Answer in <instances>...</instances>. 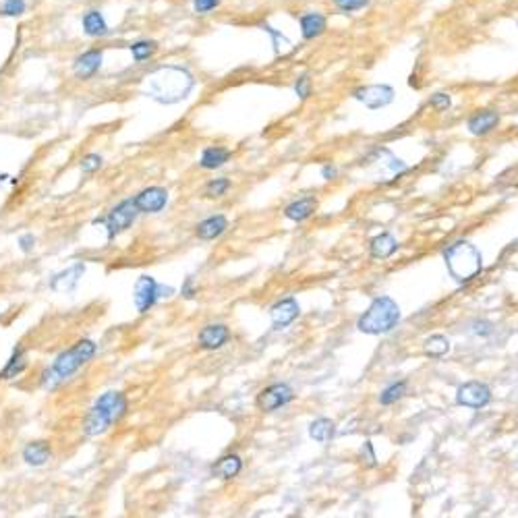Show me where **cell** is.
I'll list each match as a JSON object with an SVG mask.
<instances>
[{"mask_svg":"<svg viewBox=\"0 0 518 518\" xmlns=\"http://www.w3.org/2000/svg\"><path fill=\"white\" fill-rule=\"evenodd\" d=\"M315 207H318L315 197H303V199L290 203V205L284 210V216H286L288 220H292V222H303V220H307V218L315 212Z\"/></svg>","mask_w":518,"mask_h":518,"instance_id":"19","label":"cell"},{"mask_svg":"<svg viewBox=\"0 0 518 518\" xmlns=\"http://www.w3.org/2000/svg\"><path fill=\"white\" fill-rule=\"evenodd\" d=\"M25 13V0H0L2 17H19Z\"/></svg>","mask_w":518,"mask_h":518,"instance_id":"31","label":"cell"},{"mask_svg":"<svg viewBox=\"0 0 518 518\" xmlns=\"http://www.w3.org/2000/svg\"><path fill=\"white\" fill-rule=\"evenodd\" d=\"M25 367H27L25 353H23L21 348H17V350L13 353V357L8 359V363L4 365V369H2V374H0V379H13V377H17L19 374H23Z\"/></svg>","mask_w":518,"mask_h":518,"instance_id":"27","label":"cell"},{"mask_svg":"<svg viewBox=\"0 0 518 518\" xmlns=\"http://www.w3.org/2000/svg\"><path fill=\"white\" fill-rule=\"evenodd\" d=\"M50 456H52V448L48 442H32L23 448V461L32 467L46 465Z\"/></svg>","mask_w":518,"mask_h":518,"instance_id":"18","label":"cell"},{"mask_svg":"<svg viewBox=\"0 0 518 518\" xmlns=\"http://www.w3.org/2000/svg\"><path fill=\"white\" fill-rule=\"evenodd\" d=\"M133 201L139 214H158L168 203V191L162 187H147L139 195H135Z\"/></svg>","mask_w":518,"mask_h":518,"instance_id":"10","label":"cell"},{"mask_svg":"<svg viewBox=\"0 0 518 518\" xmlns=\"http://www.w3.org/2000/svg\"><path fill=\"white\" fill-rule=\"evenodd\" d=\"M183 294H185V297H189V299L193 297V280H191V278H189L187 284H185V288H183Z\"/></svg>","mask_w":518,"mask_h":518,"instance_id":"41","label":"cell"},{"mask_svg":"<svg viewBox=\"0 0 518 518\" xmlns=\"http://www.w3.org/2000/svg\"><path fill=\"white\" fill-rule=\"evenodd\" d=\"M299 313H301V309H299V303L294 299H284L280 303H276L270 311L274 330H282L286 326H290L299 318Z\"/></svg>","mask_w":518,"mask_h":518,"instance_id":"14","label":"cell"},{"mask_svg":"<svg viewBox=\"0 0 518 518\" xmlns=\"http://www.w3.org/2000/svg\"><path fill=\"white\" fill-rule=\"evenodd\" d=\"M158 282L151 278V276H142L137 282H135V290H133V301H135V307L139 313H147L156 301H158Z\"/></svg>","mask_w":518,"mask_h":518,"instance_id":"12","label":"cell"},{"mask_svg":"<svg viewBox=\"0 0 518 518\" xmlns=\"http://www.w3.org/2000/svg\"><path fill=\"white\" fill-rule=\"evenodd\" d=\"M231 158V151L226 147H207L203 154H201V166L207 168V170H214V168H220L222 164H226Z\"/></svg>","mask_w":518,"mask_h":518,"instance_id":"23","label":"cell"},{"mask_svg":"<svg viewBox=\"0 0 518 518\" xmlns=\"http://www.w3.org/2000/svg\"><path fill=\"white\" fill-rule=\"evenodd\" d=\"M264 27V32H268L272 38H274V48H276V54H284V52H288L290 48H292V42L286 38V36H282L280 32H276L274 27H270V25H261Z\"/></svg>","mask_w":518,"mask_h":518,"instance_id":"32","label":"cell"},{"mask_svg":"<svg viewBox=\"0 0 518 518\" xmlns=\"http://www.w3.org/2000/svg\"><path fill=\"white\" fill-rule=\"evenodd\" d=\"M83 32L90 36V38H102L108 34V25L102 17L100 11H90L83 15Z\"/></svg>","mask_w":518,"mask_h":518,"instance_id":"24","label":"cell"},{"mask_svg":"<svg viewBox=\"0 0 518 518\" xmlns=\"http://www.w3.org/2000/svg\"><path fill=\"white\" fill-rule=\"evenodd\" d=\"M294 90H297V95H299L301 100H307L309 94H311V79H309V77H301V79L297 81Z\"/></svg>","mask_w":518,"mask_h":518,"instance_id":"38","label":"cell"},{"mask_svg":"<svg viewBox=\"0 0 518 518\" xmlns=\"http://www.w3.org/2000/svg\"><path fill=\"white\" fill-rule=\"evenodd\" d=\"M240 469H243L240 458H238L236 454H229V456L220 458V461L214 465L212 472H214L216 477H222V479H233V477H236V475L240 472Z\"/></svg>","mask_w":518,"mask_h":518,"instance_id":"25","label":"cell"},{"mask_svg":"<svg viewBox=\"0 0 518 518\" xmlns=\"http://www.w3.org/2000/svg\"><path fill=\"white\" fill-rule=\"evenodd\" d=\"M100 166H102V156L100 154H88L81 160V170L86 175H94L95 170H100Z\"/></svg>","mask_w":518,"mask_h":518,"instance_id":"35","label":"cell"},{"mask_svg":"<svg viewBox=\"0 0 518 518\" xmlns=\"http://www.w3.org/2000/svg\"><path fill=\"white\" fill-rule=\"evenodd\" d=\"M309 435L320 444H328L336 435V425L332 423L330 419H315L309 425Z\"/></svg>","mask_w":518,"mask_h":518,"instance_id":"26","label":"cell"},{"mask_svg":"<svg viewBox=\"0 0 518 518\" xmlns=\"http://www.w3.org/2000/svg\"><path fill=\"white\" fill-rule=\"evenodd\" d=\"M94 355L95 342H92V340H79V342H75L69 350L60 353L56 357V361L52 363V367L44 372V376H42L44 388L54 390L58 383H62L64 379L75 376L86 363H90L94 359Z\"/></svg>","mask_w":518,"mask_h":518,"instance_id":"2","label":"cell"},{"mask_svg":"<svg viewBox=\"0 0 518 518\" xmlns=\"http://www.w3.org/2000/svg\"><path fill=\"white\" fill-rule=\"evenodd\" d=\"M83 274H86V264L77 261V264H73L71 268H67V270H62L60 274H56V276L50 280V288H52L54 292H71L77 284L81 282Z\"/></svg>","mask_w":518,"mask_h":518,"instance_id":"13","label":"cell"},{"mask_svg":"<svg viewBox=\"0 0 518 518\" xmlns=\"http://www.w3.org/2000/svg\"><path fill=\"white\" fill-rule=\"evenodd\" d=\"M229 187H231L229 179H214V181L207 183L205 195H207V197H220V195H224V193L229 191Z\"/></svg>","mask_w":518,"mask_h":518,"instance_id":"34","label":"cell"},{"mask_svg":"<svg viewBox=\"0 0 518 518\" xmlns=\"http://www.w3.org/2000/svg\"><path fill=\"white\" fill-rule=\"evenodd\" d=\"M489 400H491V390L481 381H469V383L461 386L458 392H456V402L461 407L483 409V407L489 404Z\"/></svg>","mask_w":518,"mask_h":518,"instance_id":"8","label":"cell"},{"mask_svg":"<svg viewBox=\"0 0 518 518\" xmlns=\"http://www.w3.org/2000/svg\"><path fill=\"white\" fill-rule=\"evenodd\" d=\"M229 229V220L224 216H212L203 222L197 224V236L201 240H214L216 236H220L224 231Z\"/></svg>","mask_w":518,"mask_h":518,"instance_id":"20","label":"cell"},{"mask_svg":"<svg viewBox=\"0 0 518 518\" xmlns=\"http://www.w3.org/2000/svg\"><path fill=\"white\" fill-rule=\"evenodd\" d=\"M498 121H500L498 118V112H491V110L479 112V114H475L471 121H469V131H471L472 135H485L491 129H496Z\"/></svg>","mask_w":518,"mask_h":518,"instance_id":"21","label":"cell"},{"mask_svg":"<svg viewBox=\"0 0 518 518\" xmlns=\"http://www.w3.org/2000/svg\"><path fill=\"white\" fill-rule=\"evenodd\" d=\"M332 177H336V170L330 168V166H326V168H324V179H332Z\"/></svg>","mask_w":518,"mask_h":518,"instance_id":"42","label":"cell"},{"mask_svg":"<svg viewBox=\"0 0 518 518\" xmlns=\"http://www.w3.org/2000/svg\"><path fill=\"white\" fill-rule=\"evenodd\" d=\"M220 4V0H193V6L199 15H205L210 11H214Z\"/></svg>","mask_w":518,"mask_h":518,"instance_id":"39","label":"cell"},{"mask_svg":"<svg viewBox=\"0 0 518 518\" xmlns=\"http://www.w3.org/2000/svg\"><path fill=\"white\" fill-rule=\"evenodd\" d=\"M129 409V402L125 394L121 392H106L102 398L95 400V404L90 409L86 421H83V433L86 435H100L110 429V425L118 423Z\"/></svg>","mask_w":518,"mask_h":518,"instance_id":"3","label":"cell"},{"mask_svg":"<svg viewBox=\"0 0 518 518\" xmlns=\"http://www.w3.org/2000/svg\"><path fill=\"white\" fill-rule=\"evenodd\" d=\"M444 259H446L448 272L452 274L456 282H469L483 268L481 253L469 240H458L450 245L444 253Z\"/></svg>","mask_w":518,"mask_h":518,"instance_id":"4","label":"cell"},{"mask_svg":"<svg viewBox=\"0 0 518 518\" xmlns=\"http://www.w3.org/2000/svg\"><path fill=\"white\" fill-rule=\"evenodd\" d=\"M429 104H431V108H435V110H448L450 108V104H452V100H450V95L448 94H435L431 100H429Z\"/></svg>","mask_w":518,"mask_h":518,"instance_id":"36","label":"cell"},{"mask_svg":"<svg viewBox=\"0 0 518 518\" xmlns=\"http://www.w3.org/2000/svg\"><path fill=\"white\" fill-rule=\"evenodd\" d=\"M292 400V390L286 383H274L266 390H261V394L257 396V407L266 413H272L276 409H280L284 404H288Z\"/></svg>","mask_w":518,"mask_h":518,"instance_id":"9","label":"cell"},{"mask_svg":"<svg viewBox=\"0 0 518 518\" xmlns=\"http://www.w3.org/2000/svg\"><path fill=\"white\" fill-rule=\"evenodd\" d=\"M100 67H102V50H88L75 60L73 73L77 79H90L100 71Z\"/></svg>","mask_w":518,"mask_h":518,"instance_id":"16","label":"cell"},{"mask_svg":"<svg viewBox=\"0 0 518 518\" xmlns=\"http://www.w3.org/2000/svg\"><path fill=\"white\" fill-rule=\"evenodd\" d=\"M353 95L367 108L377 110V108L388 106L394 100V90L390 86H367V88H359Z\"/></svg>","mask_w":518,"mask_h":518,"instance_id":"11","label":"cell"},{"mask_svg":"<svg viewBox=\"0 0 518 518\" xmlns=\"http://www.w3.org/2000/svg\"><path fill=\"white\" fill-rule=\"evenodd\" d=\"M369 162H372L376 181H390L392 177L407 170V164L402 160H398L396 156H392L388 149H377L374 158H369Z\"/></svg>","mask_w":518,"mask_h":518,"instance_id":"7","label":"cell"},{"mask_svg":"<svg viewBox=\"0 0 518 518\" xmlns=\"http://www.w3.org/2000/svg\"><path fill=\"white\" fill-rule=\"evenodd\" d=\"M229 336H231V332H229L226 326H222V324H210V326H205L203 330L199 332L197 342L205 350H216V348H220V346L226 344Z\"/></svg>","mask_w":518,"mask_h":518,"instance_id":"15","label":"cell"},{"mask_svg":"<svg viewBox=\"0 0 518 518\" xmlns=\"http://www.w3.org/2000/svg\"><path fill=\"white\" fill-rule=\"evenodd\" d=\"M158 50V44L151 42V40H139L135 44H131V54L137 62H143L147 60L149 56H154V52Z\"/></svg>","mask_w":518,"mask_h":518,"instance_id":"29","label":"cell"},{"mask_svg":"<svg viewBox=\"0 0 518 518\" xmlns=\"http://www.w3.org/2000/svg\"><path fill=\"white\" fill-rule=\"evenodd\" d=\"M137 214L139 212H137L133 199H125L116 207H112L108 212V216L104 218V224H106V231H108V238H114V236H118L121 233H125L127 229H131V224L135 222Z\"/></svg>","mask_w":518,"mask_h":518,"instance_id":"6","label":"cell"},{"mask_svg":"<svg viewBox=\"0 0 518 518\" xmlns=\"http://www.w3.org/2000/svg\"><path fill=\"white\" fill-rule=\"evenodd\" d=\"M407 392V383L400 381V383H392L390 388H386L379 396V402L381 404H394L396 400H400Z\"/></svg>","mask_w":518,"mask_h":518,"instance_id":"30","label":"cell"},{"mask_svg":"<svg viewBox=\"0 0 518 518\" xmlns=\"http://www.w3.org/2000/svg\"><path fill=\"white\" fill-rule=\"evenodd\" d=\"M193 86L195 79L187 69L177 64H166L151 71L145 77L143 92L160 104H177L191 94Z\"/></svg>","mask_w":518,"mask_h":518,"instance_id":"1","label":"cell"},{"mask_svg":"<svg viewBox=\"0 0 518 518\" xmlns=\"http://www.w3.org/2000/svg\"><path fill=\"white\" fill-rule=\"evenodd\" d=\"M299 23H301V34H303L305 40L320 38L326 32V25H328L326 17L322 13H305V15H301Z\"/></svg>","mask_w":518,"mask_h":518,"instance_id":"17","label":"cell"},{"mask_svg":"<svg viewBox=\"0 0 518 518\" xmlns=\"http://www.w3.org/2000/svg\"><path fill=\"white\" fill-rule=\"evenodd\" d=\"M400 322V307L390 297H377L369 309L359 318L357 328L363 334H386Z\"/></svg>","mask_w":518,"mask_h":518,"instance_id":"5","label":"cell"},{"mask_svg":"<svg viewBox=\"0 0 518 518\" xmlns=\"http://www.w3.org/2000/svg\"><path fill=\"white\" fill-rule=\"evenodd\" d=\"M19 247H21V251H23V253H29V251L36 247V236L32 235V233L19 236Z\"/></svg>","mask_w":518,"mask_h":518,"instance_id":"40","label":"cell"},{"mask_svg":"<svg viewBox=\"0 0 518 518\" xmlns=\"http://www.w3.org/2000/svg\"><path fill=\"white\" fill-rule=\"evenodd\" d=\"M396 249H398V240L388 233L377 235L372 240V257H376V259H388L390 255L396 253Z\"/></svg>","mask_w":518,"mask_h":518,"instance_id":"22","label":"cell"},{"mask_svg":"<svg viewBox=\"0 0 518 518\" xmlns=\"http://www.w3.org/2000/svg\"><path fill=\"white\" fill-rule=\"evenodd\" d=\"M361 458H363L365 467H376V454H374L372 442H365V446L361 448Z\"/></svg>","mask_w":518,"mask_h":518,"instance_id":"37","label":"cell"},{"mask_svg":"<svg viewBox=\"0 0 518 518\" xmlns=\"http://www.w3.org/2000/svg\"><path fill=\"white\" fill-rule=\"evenodd\" d=\"M450 350V342H448V338L446 336H431V338H427V342H425V355L427 357H444L446 353Z\"/></svg>","mask_w":518,"mask_h":518,"instance_id":"28","label":"cell"},{"mask_svg":"<svg viewBox=\"0 0 518 518\" xmlns=\"http://www.w3.org/2000/svg\"><path fill=\"white\" fill-rule=\"evenodd\" d=\"M332 2L342 13H357V11H363L365 6H369L372 0H332Z\"/></svg>","mask_w":518,"mask_h":518,"instance_id":"33","label":"cell"}]
</instances>
